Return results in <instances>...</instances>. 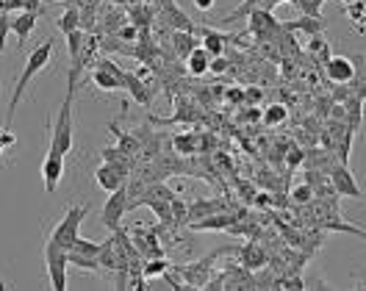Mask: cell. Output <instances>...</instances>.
<instances>
[{"label":"cell","mask_w":366,"mask_h":291,"mask_svg":"<svg viewBox=\"0 0 366 291\" xmlns=\"http://www.w3.org/2000/svg\"><path fill=\"white\" fill-rule=\"evenodd\" d=\"M51 55H53V39H45L39 48H33L26 58V67H23V73H20V78L14 83V92H11V100H9V108H6V122H3V128H11V122H14V111L20 106V100H23V95H26L28 83L36 78L39 73H45L48 70V64H51Z\"/></svg>","instance_id":"6da1fadb"},{"label":"cell","mask_w":366,"mask_h":291,"mask_svg":"<svg viewBox=\"0 0 366 291\" xmlns=\"http://www.w3.org/2000/svg\"><path fill=\"white\" fill-rule=\"evenodd\" d=\"M86 213H89V203L70 206V208H67V213H64V219H58V225L53 228L51 241H56L58 247H64V250H67V247H70V244L80 236V225H83Z\"/></svg>","instance_id":"7a4b0ae2"},{"label":"cell","mask_w":366,"mask_h":291,"mask_svg":"<svg viewBox=\"0 0 366 291\" xmlns=\"http://www.w3.org/2000/svg\"><path fill=\"white\" fill-rule=\"evenodd\" d=\"M45 264H48V277H51V289L53 291H64L67 289V250L58 247L56 241L48 238L45 244Z\"/></svg>","instance_id":"3957f363"},{"label":"cell","mask_w":366,"mask_h":291,"mask_svg":"<svg viewBox=\"0 0 366 291\" xmlns=\"http://www.w3.org/2000/svg\"><path fill=\"white\" fill-rule=\"evenodd\" d=\"M108 194L111 197L105 200L103 211H100V222H103V228H108V231H117L122 225L125 213H128V191H125V184L120 186V189H114V191H108Z\"/></svg>","instance_id":"277c9868"},{"label":"cell","mask_w":366,"mask_h":291,"mask_svg":"<svg viewBox=\"0 0 366 291\" xmlns=\"http://www.w3.org/2000/svg\"><path fill=\"white\" fill-rule=\"evenodd\" d=\"M328 181H330L333 191H336L339 197H350V200H361V197H364V194H361V186L355 184V178H352V172H350V166L341 164V161H333V164H330Z\"/></svg>","instance_id":"5b68a950"},{"label":"cell","mask_w":366,"mask_h":291,"mask_svg":"<svg viewBox=\"0 0 366 291\" xmlns=\"http://www.w3.org/2000/svg\"><path fill=\"white\" fill-rule=\"evenodd\" d=\"M225 250H216V253H209L203 261H194L192 266H175L178 272H181L183 283H186V289H203L206 283L211 280V264L222 255Z\"/></svg>","instance_id":"8992f818"},{"label":"cell","mask_w":366,"mask_h":291,"mask_svg":"<svg viewBox=\"0 0 366 291\" xmlns=\"http://www.w3.org/2000/svg\"><path fill=\"white\" fill-rule=\"evenodd\" d=\"M120 83H122V89L131 95L133 103H139V106H145V108L153 106V95H156V89H153V86H147V83L139 78L136 73H131V70H122Z\"/></svg>","instance_id":"52a82bcc"},{"label":"cell","mask_w":366,"mask_h":291,"mask_svg":"<svg viewBox=\"0 0 366 291\" xmlns=\"http://www.w3.org/2000/svg\"><path fill=\"white\" fill-rule=\"evenodd\" d=\"M64 159L67 156H61L58 150H53L48 147V156L42 161V181H45V191L53 194L58 184H61V178H64Z\"/></svg>","instance_id":"ba28073f"},{"label":"cell","mask_w":366,"mask_h":291,"mask_svg":"<svg viewBox=\"0 0 366 291\" xmlns=\"http://www.w3.org/2000/svg\"><path fill=\"white\" fill-rule=\"evenodd\" d=\"M247 20H250V33H253L256 39H269V36L281 33V23L272 20V11H266L261 6L253 9V11L247 14Z\"/></svg>","instance_id":"9c48e42d"},{"label":"cell","mask_w":366,"mask_h":291,"mask_svg":"<svg viewBox=\"0 0 366 291\" xmlns=\"http://www.w3.org/2000/svg\"><path fill=\"white\" fill-rule=\"evenodd\" d=\"M325 64V78L330 83H350L352 75H355V67L350 61V55H330Z\"/></svg>","instance_id":"30bf717a"},{"label":"cell","mask_w":366,"mask_h":291,"mask_svg":"<svg viewBox=\"0 0 366 291\" xmlns=\"http://www.w3.org/2000/svg\"><path fill=\"white\" fill-rule=\"evenodd\" d=\"M222 211H231L222 197H200V200H194V203L186 206L189 222H197V219H206L211 213H222Z\"/></svg>","instance_id":"8fae6325"},{"label":"cell","mask_w":366,"mask_h":291,"mask_svg":"<svg viewBox=\"0 0 366 291\" xmlns=\"http://www.w3.org/2000/svg\"><path fill=\"white\" fill-rule=\"evenodd\" d=\"M194 33L203 36V39H200V48H203L209 55H222L225 53V45L234 39V36L219 33V31H214V28H209V26H197L194 28Z\"/></svg>","instance_id":"7c38bea8"},{"label":"cell","mask_w":366,"mask_h":291,"mask_svg":"<svg viewBox=\"0 0 366 291\" xmlns=\"http://www.w3.org/2000/svg\"><path fill=\"white\" fill-rule=\"evenodd\" d=\"M39 17H42V14H36V11H17V14H11V33L17 36V45H20V48L26 45L28 36L33 33Z\"/></svg>","instance_id":"4fadbf2b"},{"label":"cell","mask_w":366,"mask_h":291,"mask_svg":"<svg viewBox=\"0 0 366 291\" xmlns=\"http://www.w3.org/2000/svg\"><path fill=\"white\" fill-rule=\"evenodd\" d=\"M125 11H128V23H133L139 31H145V28L150 31L156 23V6H150V3H131Z\"/></svg>","instance_id":"5bb4252c"},{"label":"cell","mask_w":366,"mask_h":291,"mask_svg":"<svg viewBox=\"0 0 366 291\" xmlns=\"http://www.w3.org/2000/svg\"><path fill=\"white\" fill-rule=\"evenodd\" d=\"M281 28L286 31V33H305V36H314V33H325V17H300V20H294V23H281Z\"/></svg>","instance_id":"9a60e30c"},{"label":"cell","mask_w":366,"mask_h":291,"mask_svg":"<svg viewBox=\"0 0 366 291\" xmlns=\"http://www.w3.org/2000/svg\"><path fill=\"white\" fill-rule=\"evenodd\" d=\"M95 181L98 186L103 189V191H114V189H120V186L128 181V175H122L117 166H111V164H100L98 169H95Z\"/></svg>","instance_id":"2e32d148"},{"label":"cell","mask_w":366,"mask_h":291,"mask_svg":"<svg viewBox=\"0 0 366 291\" xmlns=\"http://www.w3.org/2000/svg\"><path fill=\"white\" fill-rule=\"evenodd\" d=\"M108 131L117 139V150L125 153V156H131V159H136V153H139V139L133 136V131H122L117 122H108Z\"/></svg>","instance_id":"e0dca14e"},{"label":"cell","mask_w":366,"mask_h":291,"mask_svg":"<svg viewBox=\"0 0 366 291\" xmlns=\"http://www.w3.org/2000/svg\"><path fill=\"white\" fill-rule=\"evenodd\" d=\"M169 36H172V51H175V55L183 58V61H186V55L200 45V39H197L194 31H169Z\"/></svg>","instance_id":"ac0fdd59"},{"label":"cell","mask_w":366,"mask_h":291,"mask_svg":"<svg viewBox=\"0 0 366 291\" xmlns=\"http://www.w3.org/2000/svg\"><path fill=\"white\" fill-rule=\"evenodd\" d=\"M192 120H197L194 103H192L189 97H178V111H175V117H169V120H156V117H150L147 122H153V125H169V122H192Z\"/></svg>","instance_id":"d6986e66"},{"label":"cell","mask_w":366,"mask_h":291,"mask_svg":"<svg viewBox=\"0 0 366 291\" xmlns=\"http://www.w3.org/2000/svg\"><path fill=\"white\" fill-rule=\"evenodd\" d=\"M169 144H172L175 156H194V153L200 150L197 133H175V136L169 139Z\"/></svg>","instance_id":"ffe728a7"},{"label":"cell","mask_w":366,"mask_h":291,"mask_svg":"<svg viewBox=\"0 0 366 291\" xmlns=\"http://www.w3.org/2000/svg\"><path fill=\"white\" fill-rule=\"evenodd\" d=\"M209 61L211 55L197 45L192 53L186 55V70H189V75H194V78H203L206 73H209Z\"/></svg>","instance_id":"44dd1931"},{"label":"cell","mask_w":366,"mask_h":291,"mask_svg":"<svg viewBox=\"0 0 366 291\" xmlns=\"http://www.w3.org/2000/svg\"><path fill=\"white\" fill-rule=\"evenodd\" d=\"M239 258H241V264L247 266V269H258V266H263V261H266V255H263V250L258 244H244V247H239Z\"/></svg>","instance_id":"7402d4cb"},{"label":"cell","mask_w":366,"mask_h":291,"mask_svg":"<svg viewBox=\"0 0 366 291\" xmlns=\"http://www.w3.org/2000/svg\"><path fill=\"white\" fill-rule=\"evenodd\" d=\"M92 83H95L100 92H117V89H122L120 78H114L111 73H105V70H100V67H95V70H92Z\"/></svg>","instance_id":"603a6c76"},{"label":"cell","mask_w":366,"mask_h":291,"mask_svg":"<svg viewBox=\"0 0 366 291\" xmlns=\"http://www.w3.org/2000/svg\"><path fill=\"white\" fill-rule=\"evenodd\" d=\"M364 0H350V3H344V14H347V20H352V26L358 28V33H364Z\"/></svg>","instance_id":"cb8c5ba5"},{"label":"cell","mask_w":366,"mask_h":291,"mask_svg":"<svg viewBox=\"0 0 366 291\" xmlns=\"http://www.w3.org/2000/svg\"><path fill=\"white\" fill-rule=\"evenodd\" d=\"M56 26H58V31L61 33H70V31H75V28H80V14H78V6H67V11L56 20Z\"/></svg>","instance_id":"d4e9b609"},{"label":"cell","mask_w":366,"mask_h":291,"mask_svg":"<svg viewBox=\"0 0 366 291\" xmlns=\"http://www.w3.org/2000/svg\"><path fill=\"white\" fill-rule=\"evenodd\" d=\"M261 117L263 125H269V128H275V125H281V122H286L288 117V108L281 106V103H275V106H266V111L263 114H258Z\"/></svg>","instance_id":"484cf974"},{"label":"cell","mask_w":366,"mask_h":291,"mask_svg":"<svg viewBox=\"0 0 366 291\" xmlns=\"http://www.w3.org/2000/svg\"><path fill=\"white\" fill-rule=\"evenodd\" d=\"M167 266H169V261L161 255V258H147V261H142V275L147 277V280H156V277H161L164 272H167Z\"/></svg>","instance_id":"4316f807"},{"label":"cell","mask_w":366,"mask_h":291,"mask_svg":"<svg viewBox=\"0 0 366 291\" xmlns=\"http://www.w3.org/2000/svg\"><path fill=\"white\" fill-rule=\"evenodd\" d=\"M70 253H78V255H89V258H98V253H100V244L98 241H92V238H75L70 247H67Z\"/></svg>","instance_id":"83f0119b"},{"label":"cell","mask_w":366,"mask_h":291,"mask_svg":"<svg viewBox=\"0 0 366 291\" xmlns=\"http://www.w3.org/2000/svg\"><path fill=\"white\" fill-rule=\"evenodd\" d=\"M67 264L78 266V269H83V272H100V261L98 258H89V255H78V253H70L67 250Z\"/></svg>","instance_id":"f1b7e54d"},{"label":"cell","mask_w":366,"mask_h":291,"mask_svg":"<svg viewBox=\"0 0 366 291\" xmlns=\"http://www.w3.org/2000/svg\"><path fill=\"white\" fill-rule=\"evenodd\" d=\"M67 36V53H70V61H75L80 53V48H83V36H86V31H80V28H75V31H70V33H64Z\"/></svg>","instance_id":"f546056e"},{"label":"cell","mask_w":366,"mask_h":291,"mask_svg":"<svg viewBox=\"0 0 366 291\" xmlns=\"http://www.w3.org/2000/svg\"><path fill=\"white\" fill-rule=\"evenodd\" d=\"M288 197H291V206H308V203L314 200V189H311L308 184H300V186H294V189H291V194H288Z\"/></svg>","instance_id":"4dcf8cb0"},{"label":"cell","mask_w":366,"mask_h":291,"mask_svg":"<svg viewBox=\"0 0 366 291\" xmlns=\"http://www.w3.org/2000/svg\"><path fill=\"white\" fill-rule=\"evenodd\" d=\"M328 0H294L291 6H297L305 17H322V6H325Z\"/></svg>","instance_id":"1f68e13d"},{"label":"cell","mask_w":366,"mask_h":291,"mask_svg":"<svg viewBox=\"0 0 366 291\" xmlns=\"http://www.w3.org/2000/svg\"><path fill=\"white\" fill-rule=\"evenodd\" d=\"M114 33H117V39H120V42H125V45H133V42L139 39V28L133 26V23H122Z\"/></svg>","instance_id":"d6a6232c"},{"label":"cell","mask_w":366,"mask_h":291,"mask_svg":"<svg viewBox=\"0 0 366 291\" xmlns=\"http://www.w3.org/2000/svg\"><path fill=\"white\" fill-rule=\"evenodd\" d=\"M9 33H11V14H9V11H0V53L6 51Z\"/></svg>","instance_id":"836d02e7"},{"label":"cell","mask_w":366,"mask_h":291,"mask_svg":"<svg viewBox=\"0 0 366 291\" xmlns=\"http://www.w3.org/2000/svg\"><path fill=\"white\" fill-rule=\"evenodd\" d=\"M303 159H305V150H303V147H288V153H286V166H288V169L303 166Z\"/></svg>","instance_id":"e575fe53"},{"label":"cell","mask_w":366,"mask_h":291,"mask_svg":"<svg viewBox=\"0 0 366 291\" xmlns=\"http://www.w3.org/2000/svg\"><path fill=\"white\" fill-rule=\"evenodd\" d=\"M228 58H225V53L222 55H211L209 61V73H214V75H222V73H228Z\"/></svg>","instance_id":"d590c367"},{"label":"cell","mask_w":366,"mask_h":291,"mask_svg":"<svg viewBox=\"0 0 366 291\" xmlns=\"http://www.w3.org/2000/svg\"><path fill=\"white\" fill-rule=\"evenodd\" d=\"M0 144H3V150L11 147V144H17V136H14L11 128H0Z\"/></svg>","instance_id":"8d00e7d4"},{"label":"cell","mask_w":366,"mask_h":291,"mask_svg":"<svg viewBox=\"0 0 366 291\" xmlns=\"http://www.w3.org/2000/svg\"><path fill=\"white\" fill-rule=\"evenodd\" d=\"M23 11H36V14H45V6H42V0H23Z\"/></svg>","instance_id":"74e56055"},{"label":"cell","mask_w":366,"mask_h":291,"mask_svg":"<svg viewBox=\"0 0 366 291\" xmlns=\"http://www.w3.org/2000/svg\"><path fill=\"white\" fill-rule=\"evenodd\" d=\"M192 3H194V9H200V11H211L216 0H192Z\"/></svg>","instance_id":"f35d334b"},{"label":"cell","mask_w":366,"mask_h":291,"mask_svg":"<svg viewBox=\"0 0 366 291\" xmlns=\"http://www.w3.org/2000/svg\"><path fill=\"white\" fill-rule=\"evenodd\" d=\"M261 97H263L261 89H247V100H250V103H258Z\"/></svg>","instance_id":"ab89813d"},{"label":"cell","mask_w":366,"mask_h":291,"mask_svg":"<svg viewBox=\"0 0 366 291\" xmlns=\"http://www.w3.org/2000/svg\"><path fill=\"white\" fill-rule=\"evenodd\" d=\"M108 3H111V6H122V9H128V6L136 3V0H108Z\"/></svg>","instance_id":"60d3db41"},{"label":"cell","mask_w":366,"mask_h":291,"mask_svg":"<svg viewBox=\"0 0 366 291\" xmlns=\"http://www.w3.org/2000/svg\"><path fill=\"white\" fill-rule=\"evenodd\" d=\"M228 100H236V103H241V92H228Z\"/></svg>","instance_id":"b9f144b4"},{"label":"cell","mask_w":366,"mask_h":291,"mask_svg":"<svg viewBox=\"0 0 366 291\" xmlns=\"http://www.w3.org/2000/svg\"><path fill=\"white\" fill-rule=\"evenodd\" d=\"M0 128H3V125H0ZM0 156H3V144H0Z\"/></svg>","instance_id":"7bdbcfd3"},{"label":"cell","mask_w":366,"mask_h":291,"mask_svg":"<svg viewBox=\"0 0 366 291\" xmlns=\"http://www.w3.org/2000/svg\"><path fill=\"white\" fill-rule=\"evenodd\" d=\"M341 3H350V0H341Z\"/></svg>","instance_id":"ee69618b"}]
</instances>
